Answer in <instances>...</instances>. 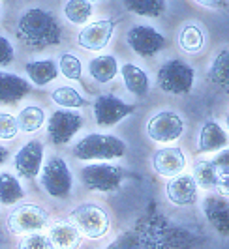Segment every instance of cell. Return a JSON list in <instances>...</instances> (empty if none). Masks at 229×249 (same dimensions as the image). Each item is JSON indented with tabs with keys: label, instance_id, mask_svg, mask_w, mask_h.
Segmentation results:
<instances>
[{
	"label": "cell",
	"instance_id": "obj_1",
	"mask_svg": "<svg viewBox=\"0 0 229 249\" xmlns=\"http://www.w3.org/2000/svg\"><path fill=\"white\" fill-rule=\"evenodd\" d=\"M17 37L34 49H45L62 41V28L57 17L43 8H28L17 21Z\"/></svg>",
	"mask_w": 229,
	"mask_h": 249
},
{
	"label": "cell",
	"instance_id": "obj_23",
	"mask_svg": "<svg viewBox=\"0 0 229 249\" xmlns=\"http://www.w3.org/2000/svg\"><path fill=\"white\" fill-rule=\"evenodd\" d=\"M25 71L36 87H45L57 79L58 64L55 60H30L25 64Z\"/></svg>",
	"mask_w": 229,
	"mask_h": 249
},
{
	"label": "cell",
	"instance_id": "obj_17",
	"mask_svg": "<svg viewBox=\"0 0 229 249\" xmlns=\"http://www.w3.org/2000/svg\"><path fill=\"white\" fill-rule=\"evenodd\" d=\"M47 238L53 249H81L83 234L70 219H57L47 227Z\"/></svg>",
	"mask_w": 229,
	"mask_h": 249
},
{
	"label": "cell",
	"instance_id": "obj_11",
	"mask_svg": "<svg viewBox=\"0 0 229 249\" xmlns=\"http://www.w3.org/2000/svg\"><path fill=\"white\" fill-rule=\"evenodd\" d=\"M85 125V116L72 111H55L47 122V135L53 144H68L76 133Z\"/></svg>",
	"mask_w": 229,
	"mask_h": 249
},
{
	"label": "cell",
	"instance_id": "obj_6",
	"mask_svg": "<svg viewBox=\"0 0 229 249\" xmlns=\"http://www.w3.org/2000/svg\"><path fill=\"white\" fill-rule=\"evenodd\" d=\"M49 225H51V213L41 204H34V202L17 204L8 213V219H6L8 231L12 234H23V236L32 232H41Z\"/></svg>",
	"mask_w": 229,
	"mask_h": 249
},
{
	"label": "cell",
	"instance_id": "obj_40",
	"mask_svg": "<svg viewBox=\"0 0 229 249\" xmlns=\"http://www.w3.org/2000/svg\"><path fill=\"white\" fill-rule=\"evenodd\" d=\"M89 2H100V0H89Z\"/></svg>",
	"mask_w": 229,
	"mask_h": 249
},
{
	"label": "cell",
	"instance_id": "obj_4",
	"mask_svg": "<svg viewBox=\"0 0 229 249\" xmlns=\"http://www.w3.org/2000/svg\"><path fill=\"white\" fill-rule=\"evenodd\" d=\"M126 176V169L120 165L96 161L81 169L79 180L85 186V189L94 191V193H116L122 187Z\"/></svg>",
	"mask_w": 229,
	"mask_h": 249
},
{
	"label": "cell",
	"instance_id": "obj_36",
	"mask_svg": "<svg viewBox=\"0 0 229 249\" xmlns=\"http://www.w3.org/2000/svg\"><path fill=\"white\" fill-rule=\"evenodd\" d=\"M193 2L209 10H228V0H193Z\"/></svg>",
	"mask_w": 229,
	"mask_h": 249
},
{
	"label": "cell",
	"instance_id": "obj_12",
	"mask_svg": "<svg viewBox=\"0 0 229 249\" xmlns=\"http://www.w3.org/2000/svg\"><path fill=\"white\" fill-rule=\"evenodd\" d=\"M120 23V17L116 19H100V21H92L81 28V32L77 34V45L87 51H102L109 45L111 37L116 25Z\"/></svg>",
	"mask_w": 229,
	"mask_h": 249
},
{
	"label": "cell",
	"instance_id": "obj_29",
	"mask_svg": "<svg viewBox=\"0 0 229 249\" xmlns=\"http://www.w3.org/2000/svg\"><path fill=\"white\" fill-rule=\"evenodd\" d=\"M128 12L135 13L139 17H162L167 10L166 0H122Z\"/></svg>",
	"mask_w": 229,
	"mask_h": 249
},
{
	"label": "cell",
	"instance_id": "obj_16",
	"mask_svg": "<svg viewBox=\"0 0 229 249\" xmlns=\"http://www.w3.org/2000/svg\"><path fill=\"white\" fill-rule=\"evenodd\" d=\"M201 210L207 219V223L212 227V231L220 236H229V199L218 195V193H209L203 199Z\"/></svg>",
	"mask_w": 229,
	"mask_h": 249
},
{
	"label": "cell",
	"instance_id": "obj_21",
	"mask_svg": "<svg viewBox=\"0 0 229 249\" xmlns=\"http://www.w3.org/2000/svg\"><path fill=\"white\" fill-rule=\"evenodd\" d=\"M118 71L120 68L113 54H98L89 62V75L92 77V81L102 83V85L111 83L118 75Z\"/></svg>",
	"mask_w": 229,
	"mask_h": 249
},
{
	"label": "cell",
	"instance_id": "obj_18",
	"mask_svg": "<svg viewBox=\"0 0 229 249\" xmlns=\"http://www.w3.org/2000/svg\"><path fill=\"white\" fill-rule=\"evenodd\" d=\"M229 144V133L224 129V125H220L216 120H207L201 129H199V137H197V152L199 154H209V152H220V150L228 148Z\"/></svg>",
	"mask_w": 229,
	"mask_h": 249
},
{
	"label": "cell",
	"instance_id": "obj_25",
	"mask_svg": "<svg viewBox=\"0 0 229 249\" xmlns=\"http://www.w3.org/2000/svg\"><path fill=\"white\" fill-rule=\"evenodd\" d=\"M178 47L186 54H197L205 47V32L203 28L195 23H188L178 32Z\"/></svg>",
	"mask_w": 229,
	"mask_h": 249
},
{
	"label": "cell",
	"instance_id": "obj_30",
	"mask_svg": "<svg viewBox=\"0 0 229 249\" xmlns=\"http://www.w3.org/2000/svg\"><path fill=\"white\" fill-rule=\"evenodd\" d=\"M92 2L89 0H68L64 4V15L72 25H87L92 17Z\"/></svg>",
	"mask_w": 229,
	"mask_h": 249
},
{
	"label": "cell",
	"instance_id": "obj_31",
	"mask_svg": "<svg viewBox=\"0 0 229 249\" xmlns=\"http://www.w3.org/2000/svg\"><path fill=\"white\" fill-rule=\"evenodd\" d=\"M58 71L66 79H70V81H81V77H83V64H81V60L77 58L76 54L64 53L58 58Z\"/></svg>",
	"mask_w": 229,
	"mask_h": 249
},
{
	"label": "cell",
	"instance_id": "obj_10",
	"mask_svg": "<svg viewBox=\"0 0 229 249\" xmlns=\"http://www.w3.org/2000/svg\"><path fill=\"white\" fill-rule=\"evenodd\" d=\"M94 120L96 124L102 127H113L120 120H124L126 116L135 112V105L134 103H126L120 98H116L113 94H100L94 105Z\"/></svg>",
	"mask_w": 229,
	"mask_h": 249
},
{
	"label": "cell",
	"instance_id": "obj_2",
	"mask_svg": "<svg viewBox=\"0 0 229 249\" xmlns=\"http://www.w3.org/2000/svg\"><path fill=\"white\" fill-rule=\"evenodd\" d=\"M126 142L116 135L89 133L77 142L72 154L81 161H113L126 156Z\"/></svg>",
	"mask_w": 229,
	"mask_h": 249
},
{
	"label": "cell",
	"instance_id": "obj_24",
	"mask_svg": "<svg viewBox=\"0 0 229 249\" xmlns=\"http://www.w3.org/2000/svg\"><path fill=\"white\" fill-rule=\"evenodd\" d=\"M207 81L214 87L229 92V49L220 51L207 71Z\"/></svg>",
	"mask_w": 229,
	"mask_h": 249
},
{
	"label": "cell",
	"instance_id": "obj_7",
	"mask_svg": "<svg viewBox=\"0 0 229 249\" xmlns=\"http://www.w3.org/2000/svg\"><path fill=\"white\" fill-rule=\"evenodd\" d=\"M195 70L180 58H171L158 70V87L173 96H188L193 90Z\"/></svg>",
	"mask_w": 229,
	"mask_h": 249
},
{
	"label": "cell",
	"instance_id": "obj_15",
	"mask_svg": "<svg viewBox=\"0 0 229 249\" xmlns=\"http://www.w3.org/2000/svg\"><path fill=\"white\" fill-rule=\"evenodd\" d=\"M166 199L169 204L177 208H186L193 206L199 199V187L195 184L191 175H182L169 178L166 184Z\"/></svg>",
	"mask_w": 229,
	"mask_h": 249
},
{
	"label": "cell",
	"instance_id": "obj_19",
	"mask_svg": "<svg viewBox=\"0 0 229 249\" xmlns=\"http://www.w3.org/2000/svg\"><path fill=\"white\" fill-rule=\"evenodd\" d=\"M120 75L124 81V88L135 98H147L151 92V79L145 70H141L135 64H124L120 68Z\"/></svg>",
	"mask_w": 229,
	"mask_h": 249
},
{
	"label": "cell",
	"instance_id": "obj_34",
	"mask_svg": "<svg viewBox=\"0 0 229 249\" xmlns=\"http://www.w3.org/2000/svg\"><path fill=\"white\" fill-rule=\"evenodd\" d=\"M15 58V51H13L12 41L6 36H0V68L10 66Z\"/></svg>",
	"mask_w": 229,
	"mask_h": 249
},
{
	"label": "cell",
	"instance_id": "obj_5",
	"mask_svg": "<svg viewBox=\"0 0 229 249\" xmlns=\"http://www.w3.org/2000/svg\"><path fill=\"white\" fill-rule=\"evenodd\" d=\"M39 184L51 199H70L74 193V175L68 161L60 156H51L41 167Z\"/></svg>",
	"mask_w": 229,
	"mask_h": 249
},
{
	"label": "cell",
	"instance_id": "obj_37",
	"mask_svg": "<svg viewBox=\"0 0 229 249\" xmlns=\"http://www.w3.org/2000/svg\"><path fill=\"white\" fill-rule=\"evenodd\" d=\"M216 193L229 199V176H220L218 180V186H216Z\"/></svg>",
	"mask_w": 229,
	"mask_h": 249
},
{
	"label": "cell",
	"instance_id": "obj_8",
	"mask_svg": "<svg viewBox=\"0 0 229 249\" xmlns=\"http://www.w3.org/2000/svg\"><path fill=\"white\" fill-rule=\"evenodd\" d=\"M184 118L177 111H158L147 122V137L158 144H169L182 137Z\"/></svg>",
	"mask_w": 229,
	"mask_h": 249
},
{
	"label": "cell",
	"instance_id": "obj_35",
	"mask_svg": "<svg viewBox=\"0 0 229 249\" xmlns=\"http://www.w3.org/2000/svg\"><path fill=\"white\" fill-rule=\"evenodd\" d=\"M218 169L220 176H229V148H224L216 152V156L210 160Z\"/></svg>",
	"mask_w": 229,
	"mask_h": 249
},
{
	"label": "cell",
	"instance_id": "obj_39",
	"mask_svg": "<svg viewBox=\"0 0 229 249\" xmlns=\"http://www.w3.org/2000/svg\"><path fill=\"white\" fill-rule=\"evenodd\" d=\"M226 125H228V133H229V111H228V114H226Z\"/></svg>",
	"mask_w": 229,
	"mask_h": 249
},
{
	"label": "cell",
	"instance_id": "obj_26",
	"mask_svg": "<svg viewBox=\"0 0 229 249\" xmlns=\"http://www.w3.org/2000/svg\"><path fill=\"white\" fill-rule=\"evenodd\" d=\"M25 199V189L17 176L10 173H0V204L15 206L19 200Z\"/></svg>",
	"mask_w": 229,
	"mask_h": 249
},
{
	"label": "cell",
	"instance_id": "obj_32",
	"mask_svg": "<svg viewBox=\"0 0 229 249\" xmlns=\"http://www.w3.org/2000/svg\"><path fill=\"white\" fill-rule=\"evenodd\" d=\"M17 249H53V248L47 234L32 232V234H25V236L17 242Z\"/></svg>",
	"mask_w": 229,
	"mask_h": 249
},
{
	"label": "cell",
	"instance_id": "obj_33",
	"mask_svg": "<svg viewBox=\"0 0 229 249\" xmlns=\"http://www.w3.org/2000/svg\"><path fill=\"white\" fill-rule=\"evenodd\" d=\"M19 133V125L15 116L10 112H0V139L2 141H12Z\"/></svg>",
	"mask_w": 229,
	"mask_h": 249
},
{
	"label": "cell",
	"instance_id": "obj_13",
	"mask_svg": "<svg viewBox=\"0 0 229 249\" xmlns=\"http://www.w3.org/2000/svg\"><path fill=\"white\" fill-rule=\"evenodd\" d=\"M43 144L41 141H28L17 150V154L13 156V167L17 171V175L25 180H34L38 178L43 167Z\"/></svg>",
	"mask_w": 229,
	"mask_h": 249
},
{
	"label": "cell",
	"instance_id": "obj_3",
	"mask_svg": "<svg viewBox=\"0 0 229 249\" xmlns=\"http://www.w3.org/2000/svg\"><path fill=\"white\" fill-rule=\"evenodd\" d=\"M68 219L79 229L83 238L89 240H102L111 232V213L98 202L77 204L68 213Z\"/></svg>",
	"mask_w": 229,
	"mask_h": 249
},
{
	"label": "cell",
	"instance_id": "obj_27",
	"mask_svg": "<svg viewBox=\"0 0 229 249\" xmlns=\"http://www.w3.org/2000/svg\"><path fill=\"white\" fill-rule=\"evenodd\" d=\"M19 131L23 133H36L45 124V111L38 105H26L15 116Z\"/></svg>",
	"mask_w": 229,
	"mask_h": 249
},
{
	"label": "cell",
	"instance_id": "obj_22",
	"mask_svg": "<svg viewBox=\"0 0 229 249\" xmlns=\"http://www.w3.org/2000/svg\"><path fill=\"white\" fill-rule=\"evenodd\" d=\"M191 176H193L197 187L205 189V191L216 189L218 180H220V173L214 167V163L210 161V160H205V158H197L193 161V165H191Z\"/></svg>",
	"mask_w": 229,
	"mask_h": 249
},
{
	"label": "cell",
	"instance_id": "obj_38",
	"mask_svg": "<svg viewBox=\"0 0 229 249\" xmlns=\"http://www.w3.org/2000/svg\"><path fill=\"white\" fill-rule=\"evenodd\" d=\"M8 156H10V152H8V148H4V146H0V167H2L4 163L8 161Z\"/></svg>",
	"mask_w": 229,
	"mask_h": 249
},
{
	"label": "cell",
	"instance_id": "obj_14",
	"mask_svg": "<svg viewBox=\"0 0 229 249\" xmlns=\"http://www.w3.org/2000/svg\"><path fill=\"white\" fill-rule=\"evenodd\" d=\"M188 158L180 146H164L158 148L151 158V167L158 176L173 178L186 171Z\"/></svg>",
	"mask_w": 229,
	"mask_h": 249
},
{
	"label": "cell",
	"instance_id": "obj_9",
	"mask_svg": "<svg viewBox=\"0 0 229 249\" xmlns=\"http://www.w3.org/2000/svg\"><path fill=\"white\" fill-rule=\"evenodd\" d=\"M126 41L139 58H153L167 45L166 36L149 25L132 26L126 34Z\"/></svg>",
	"mask_w": 229,
	"mask_h": 249
},
{
	"label": "cell",
	"instance_id": "obj_20",
	"mask_svg": "<svg viewBox=\"0 0 229 249\" xmlns=\"http://www.w3.org/2000/svg\"><path fill=\"white\" fill-rule=\"evenodd\" d=\"M30 92V85L23 77L15 73L0 71V103H17Z\"/></svg>",
	"mask_w": 229,
	"mask_h": 249
},
{
	"label": "cell",
	"instance_id": "obj_28",
	"mask_svg": "<svg viewBox=\"0 0 229 249\" xmlns=\"http://www.w3.org/2000/svg\"><path fill=\"white\" fill-rule=\"evenodd\" d=\"M53 103H57L62 109H83L89 105V101L85 96H81V92L74 87H58L51 92Z\"/></svg>",
	"mask_w": 229,
	"mask_h": 249
}]
</instances>
